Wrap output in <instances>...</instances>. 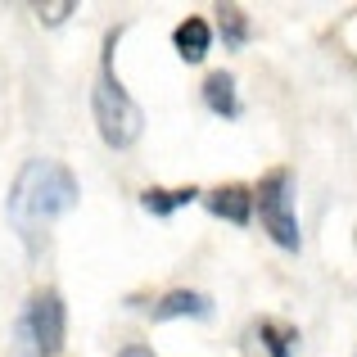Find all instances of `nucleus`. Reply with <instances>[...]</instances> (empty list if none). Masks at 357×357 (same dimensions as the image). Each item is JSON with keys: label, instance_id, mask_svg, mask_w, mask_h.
<instances>
[{"label": "nucleus", "instance_id": "f257e3e1", "mask_svg": "<svg viewBox=\"0 0 357 357\" xmlns=\"http://www.w3.org/2000/svg\"><path fill=\"white\" fill-rule=\"evenodd\" d=\"M77 176L59 163V158H27L18 167L14 185H9V227L23 240L27 253L41 249L45 231L63 218L68 208H77Z\"/></svg>", "mask_w": 357, "mask_h": 357}, {"label": "nucleus", "instance_id": "f03ea898", "mask_svg": "<svg viewBox=\"0 0 357 357\" xmlns=\"http://www.w3.org/2000/svg\"><path fill=\"white\" fill-rule=\"evenodd\" d=\"M118 41H122V27H114L105 36V59H100V77H96V91H91V109H96L100 140L114 149H131L140 140V131H145V114L118 82V68H114Z\"/></svg>", "mask_w": 357, "mask_h": 357}, {"label": "nucleus", "instance_id": "7ed1b4c3", "mask_svg": "<svg viewBox=\"0 0 357 357\" xmlns=\"http://www.w3.org/2000/svg\"><path fill=\"white\" fill-rule=\"evenodd\" d=\"M63 335H68V312L59 289H36L18 312V349L27 357H59Z\"/></svg>", "mask_w": 357, "mask_h": 357}, {"label": "nucleus", "instance_id": "20e7f679", "mask_svg": "<svg viewBox=\"0 0 357 357\" xmlns=\"http://www.w3.org/2000/svg\"><path fill=\"white\" fill-rule=\"evenodd\" d=\"M253 204H258V222L271 236V244L294 253L303 236H298V213H294V172L289 167H271L267 176L253 190Z\"/></svg>", "mask_w": 357, "mask_h": 357}, {"label": "nucleus", "instance_id": "39448f33", "mask_svg": "<svg viewBox=\"0 0 357 357\" xmlns=\"http://www.w3.org/2000/svg\"><path fill=\"white\" fill-rule=\"evenodd\" d=\"M154 321H176V317H195V321H208L213 317V298L199 294V289H172L154 303Z\"/></svg>", "mask_w": 357, "mask_h": 357}, {"label": "nucleus", "instance_id": "423d86ee", "mask_svg": "<svg viewBox=\"0 0 357 357\" xmlns=\"http://www.w3.org/2000/svg\"><path fill=\"white\" fill-rule=\"evenodd\" d=\"M208 213H213V218L236 222V227H249V218H253V190H249V185H218V190L208 195Z\"/></svg>", "mask_w": 357, "mask_h": 357}, {"label": "nucleus", "instance_id": "0eeeda50", "mask_svg": "<svg viewBox=\"0 0 357 357\" xmlns=\"http://www.w3.org/2000/svg\"><path fill=\"white\" fill-rule=\"evenodd\" d=\"M172 45L185 63H204V54L213 50V27L204 23V18H185V23H176Z\"/></svg>", "mask_w": 357, "mask_h": 357}, {"label": "nucleus", "instance_id": "6e6552de", "mask_svg": "<svg viewBox=\"0 0 357 357\" xmlns=\"http://www.w3.org/2000/svg\"><path fill=\"white\" fill-rule=\"evenodd\" d=\"M204 105H208L218 118H240L236 77H231V73H208V82H204Z\"/></svg>", "mask_w": 357, "mask_h": 357}, {"label": "nucleus", "instance_id": "1a4fd4ad", "mask_svg": "<svg viewBox=\"0 0 357 357\" xmlns=\"http://www.w3.org/2000/svg\"><path fill=\"white\" fill-rule=\"evenodd\" d=\"M253 335H258V344L267 349V357H294V344H298L294 326L276 321V317H262V321L253 326Z\"/></svg>", "mask_w": 357, "mask_h": 357}, {"label": "nucleus", "instance_id": "9d476101", "mask_svg": "<svg viewBox=\"0 0 357 357\" xmlns=\"http://www.w3.org/2000/svg\"><path fill=\"white\" fill-rule=\"evenodd\" d=\"M195 185H181V190H163V185H149L145 195H140V208L149 213V218H172L176 208H185V204H195Z\"/></svg>", "mask_w": 357, "mask_h": 357}, {"label": "nucleus", "instance_id": "9b49d317", "mask_svg": "<svg viewBox=\"0 0 357 357\" xmlns=\"http://www.w3.org/2000/svg\"><path fill=\"white\" fill-rule=\"evenodd\" d=\"M218 32H222V45L227 50H240L249 41V14L240 5H218Z\"/></svg>", "mask_w": 357, "mask_h": 357}, {"label": "nucleus", "instance_id": "f8f14e48", "mask_svg": "<svg viewBox=\"0 0 357 357\" xmlns=\"http://www.w3.org/2000/svg\"><path fill=\"white\" fill-rule=\"evenodd\" d=\"M32 9H36V18H41V23L59 27L68 14H77V0H45V5H32Z\"/></svg>", "mask_w": 357, "mask_h": 357}, {"label": "nucleus", "instance_id": "ddd939ff", "mask_svg": "<svg viewBox=\"0 0 357 357\" xmlns=\"http://www.w3.org/2000/svg\"><path fill=\"white\" fill-rule=\"evenodd\" d=\"M118 357H154V349H145V344H127V349H118Z\"/></svg>", "mask_w": 357, "mask_h": 357}, {"label": "nucleus", "instance_id": "4468645a", "mask_svg": "<svg viewBox=\"0 0 357 357\" xmlns=\"http://www.w3.org/2000/svg\"><path fill=\"white\" fill-rule=\"evenodd\" d=\"M353 357H357V353H353Z\"/></svg>", "mask_w": 357, "mask_h": 357}]
</instances>
